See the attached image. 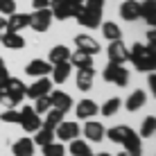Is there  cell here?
Segmentation results:
<instances>
[{"instance_id": "18", "label": "cell", "mask_w": 156, "mask_h": 156, "mask_svg": "<svg viewBox=\"0 0 156 156\" xmlns=\"http://www.w3.org/2000/svg\"><path fill=\"white\" fill-rule=\"evenodd\" d=\"M120 145H125V149L131 152L133 156H140V136H138L133 129H127V133H125V138H122Z\"/></svg>"}, {"instance_id": "42", "label": "cell", "mask_w": 156, "mask_h": 156, "mask_svg": "<svg viewBox=\"0 0 156 156\" xmlns=\"http://www.w3.org/2000/svg\"><path fill=\"white\" fill-rule=\"evenodd\" d=\"M154 39H156V32L149 30V32H147V45H154Z\"/></svg>"}, {"instance_id": "15", "label": "cell", "mask_w": 156, "mask_h": 156, "mask_svg": "<svg viewBox=\"0 0 156 156\" xmlns=\"http://www.w3.org/2000/svg\"><path fill=\"white\" fill-rule=\"evenodd\" d=\"M7 90L9 95L14 98V102H16V106L23 102V98H25V90H27V86H25L20 79H16V77H9V82H7Z\"/></svg>"}, {"instance_id": "20", "label": "cell", "mask_w": 156, "mask_h": 156, "mask_svg": "<svg viewBox=\"0 0 156 156\" xmlns=\"http://www.w3.org/2000/svg\"><path fill=\"white\" fill-rule=\"evenodd\" d=\"M120 16L125 20H138V16H140V2L138 0H125L120 5Z\"/></svg>"}, {"instance_id": "27", "label": "cell", "mask_w": 156, "mask_h": 156, "mask_svg": "<svg viewBox=\"0 0 156 156\" xmlns=\"http://www.w3.org/2000/svg\"><path fill=\"white\" fill-rule=\"evenodd\" d=\"M138 18H145L149 25H154L156 20V0H145L140 2V16Z\"/></svg>"}, {"instance_id": "33", "label": "cell", "mask_w": 156, "mask_h": 156, "mask_svg": "<svg viewBox=\"0 0 156 156\" xmlns=\"http://www.w3.org/2000/svg\"><path fill=\"white\" fill-rule=\"evenodd\" d=\"M43 156H66V147L61 143H48L43 145Z\"/></svg>"}, {"instance_id": "44", "label": "cell", "mask_w": 156, "mask_h": 156, "mask_svg": "<svg viewBox=\"0 0 156 156\" xmlns=\"http://www.w3.org/2000/svg\"><path fill=\"white\" fill-rule=\"evenodd\" d=\"M68 5H84V0H66Z\"/></svg>"}, {"instance_id": "7", "label": "cell", "mask_w": 156, "mask_h": 156, "mask_svg": "<svg viewBox=\"0 0 156 156\" xmlns=\"http://www.w3.org/2000/svg\"><path fill=\"white\" fill-rule=\"evenodd\" d=\"M106 55H109V61H111V63H120V66H122L125 61H129V50H127V45H125L120 39L109 43Z\"/></svg>"}, {"instance_id": "13", "label": "cell", "mask_w": 156, "mask_h": 156, "mask_svg": "<svg viewBox=\"0 0 156 156\" xmlns=\"http://www.w3.org/2000/svg\"><path fill=\"white\" fill-rule=\"evenodd\" d=\"M25 27H30V14H9L7 18V32H16V34H20Z\"/></svg>"}, {"instance_id": "22", "label": "cell", "mask_w": 156, "mask_h": 156, "mask_svg": "<svg viewBox=\"0 0 156 156\" xmlns=\"http://www.w3.org/2000/svg\"><path fill=\"white\" fill-rule=\"evenodd\" d=\"M93 79H95V73H93V68H79V73H77V88L79 90H90V86H93Z\"/></svg>"}, {"instance_id": "4", "label": "cell", "mask_w": 156, "mask_h": 156, "mask_svg": "<svg viewBox=\"0 0 156 156\" xmlns=\"http://www.w3.org/2000/svg\"><path fill=\"white\" fill-rule=\"evenodd\" d=\"M75 18H77V23L82 25V27H90V30H95V27H100V25H102V12H100V9L82 7V12L75 16Z\"/></svg>"}, {"instance_id": "30", "label": "cell", "mask_w": 156, "mask_h": 156, "mask_svg": "<svg viewBox=\"0 0 156 156\" xmlns=\"http://www.w3.org/2000/svg\"><path fill=\"white\" fill-rule=\"evenodd\" d=\"M154 131H156V118L147 115L143 120V125H140V133H138V136H140V138H152Z\"/></svg>"}, {"instance_id": "8", "label": "cell", "mask_w": 156, "mask_h": 156, "mask_svg": "<svg viewBox=\"0 0 156 156\" xmlns=\"http://www.w3.org/2000/svg\"><path fill=\"white\" fill-rule=\"evenodd\" d=\"M50 90H52V79H50V77H39L32 86H27L25 98L34 100V98H41V95H48Z\"/></svg>"}, {"instance_id": "11", "label": "cell", "mask_w": 156, "mask_h": 156, "mask_svg": "<svg viewBox=\"0 0 156 156\" xmlns=\"http://www.w3.org/2000/svg\"><path fill=\"white\" fill-rule=\"evenodd\" d=\"M82 131H84L86 140H90V143H100L102 138H104V125H102V122H95V120H86Z\"/></svg>"}, {"instance_id": "47", "label": "cell", "mask_w": 156, "mask_h": 156, "mask_svg": "<svg viewBox=\"0 0 156 156\" xmlns=\"http://www.w3.org/2000/svg\"><path fill=\"white\" fill-rule=\"evenodd\" d=\"M2 66H5V61H2V59H0V68H2Z\"/></svg>"}, {"instance_id": "39", "label": "cell", "mask_w": 156, "mask_h": 156, "mask_svg": "<svg viewBox=\"0 0 156 156\" xmlns=\"http://www.w3.org/2000/svg\"><path fill=\"white\" fill-rule=\"evenodd\" d=\"M7 82H9V73H7V68H0V90H5L7 88Z\"/></svg>"}, {"instance_id": "28", "label": "cell", "mask_w": 156, "mask_h": 156, "mask_svg": "<svg viewBox=\"0 0 156 156\" xmlns=\"http://www.w3.org/2000/svg\"><path fill=\"white\" fill-rule=\"evenodd\" d=\"M70 154H73V156H93L90 145L86 143V140H79V138L70 140Z\"/></svg>"}, {"instance_id": "24", "label": "cell", "mask_w": 156, "mask_h": 156, "mask_svg": "<svg viewBox=\"0 0 156 156\" xmlns=\"http://www.w3.org/2000/svg\"><path fill=\"white\" fill-rule=\"evenodd\" d=\"M145 102H147V93H145V90H133V93L127 98V111H138V109H143Z\"/></svg>"}, {"instance_id": "26", "label": "cell", "mask_w": 156, "mask_h": 156, "mask_svg": "<svg viewBox=\"0 0 156 156\" xmlns=\"http://www.w3.org/2000/svg\"><path fill=\"white\" fill-rule=\"evenodd\" d=\"M70 59V50H68L66 45H55L50 50V55H48V61L55 66V63H61V61H68Z\"/></svg>"}, {"instance_id": "6", "label": "cell", "mask_w": 156, "mask_h": 156, "mask_svg": "<svg viewBox=\"0 0 156 156\" xmlns=\"http://www.w3.org/2000/svg\"><path fill=\"white\" fill-rule=\"evenodd\" d=\"M55 131H57V138H59V143H70L75 140V138L82 133V127L77 125V122H59V125L55 127Z\"/></svg>"}, {"instance_id": "41", "label": "cell", "mask_w": 156, "mask_h": 156, "mask_svg": "<svg viewBox=\"0 0 156 156\" xmlns=\"http://www.w3.org/2000/svg\"><path fill=\"white\" fill-rule=\"evenodd\" d=\"M32 7L34 9H48L50 7V0H32Z\"/></svg>"}, {"instance_id": "10", "label": "cell", "mask_w": 156, "mask_h": 156, "mask_svg": "<svg viewBox=\"0 0 156 156\" xmlns=\"http://www.w3.org/2000/svg\"><path fill=\"white\" fill-rule=\"evenodd\" d=\"M48 9L52 12V18H57V20L73 18V5H68L66 0H50V7Z\"/></svg>"}, {"instance_id": "29", "label": "cell", "mask_w": 156, "mask_h": 156, "mask_svg": "<svg viewBox=\"0 0 156 156\" xmlns=\"http://www.w3.org/2000/svg\"><path fill=\"white\" fill-rule=\"evenodd\" d=\"M100 27H102V34H104L106 41H118L122 36V32H120V27H118L115 23H102Z\"/></svg>"}, {"instance_id": "46", "label": "cell", "mask_w": 156, "mask_h": 156, "mask_svg": "<svg viewBox=\"0 0 156 156\" xmlns=\"http://www.w3.org/2000/svg\"><path fill=\"white\" fill-rule=\"evenodd\" d=\"M93 156H111L109 152H102V154H93Z\"/></svg>"}, {"instance_id": "31", "label": "cell", "mask_w": 156, "mask_h": 156, "mask_svg": "<svg viewBox=\"0 0 156 156\" xmlns=\"http://www.w3.org/2000/svg\"><path fill=\"white\" fill-rule=\"evenodd\" d=\"M120 106H122V100H120V98H111V100H106L104 104H102V109H100V111H102V115L109 118V115H115Z\"/></svg>"}, {"instance_id": "43", "label": "cell", "mask_w": 156, "mask_h": 156, "mask_svg": "<svg viewBox=\"0 0 156 156\" xmlns=\"http://www.w3.org/2000/svg\"><path fill=\"white\" fill-rule=\"evenodd\" d=\"M2 32H7V18L0 16V34H2Z\"/></svg>"}, {"instance_id": "12", "label": "cell", "mask_w": 156, "mask_h": 156, "mask_svg": "<svg viewBox=\"0 0 156 156\" xmlns=\"http://www.w3.org/2000/svg\"><path fill=\"white\" fill-rule=\"evenodd\" d=\"M25 73L30 77H45V75L52 73V63L50 61H43V59H34L25 66Z\"/></svg>"}, {"instance_id": "17", "label": "cell", "mask_w": 156, "mask_h": 156, "mask_svg": "<svg viewBox=\"0 0 156 156\" xmlns=\"http://www.w3.org/2000/svg\"><path fill=\"white\" fill-rule=\"evenodd\" d=\"M0 43L7 50H20V48H25V39L20 34H16V32H2L0 34Z\"/></svg>"}, {"instance_id": "2", "label": "cell", "mask_w": 156, "mask_h": 156, "mask_svg": "<svg viewBox=\"0 0 156 156\" xmlns=\"http://www.w3.org/2000/svg\"><path fill=\"white\" fill-rule=\"evenodd\" d=\"M102 77H104V82H111V84H118V86H127L129 84V73L125 66H120V63H106L104 73H102Z\"/></svg>"}, {"instance_id": "19", "label": "cell", "mask_w": 156, "mask_h": 156, "mask_svg": "<svg viewBox=\"0 0 156 156\" xmlns=\"http://www.w3.org/2000/svg\"><path fill=\"white\" fill-rule=\"evenodd\" d=\"M70 73H73V66H70V61H61V63H55L52 66V82L55 84H63L68 77H70Z\"/></svg>"}, {"instance_id": "40", "label": "cell", "mask_w": 156, "mask_h": 156, "mask_svg": "<svg viewBox=\"0 0 156 156\" xmlns=\"http://www.w3.org/2000/svg\"><path fill=\"white\" fill-rule=\"evenodd\" d=\"M84 7H90V9H100L102 12V7H104V0H84Z\"/></svg>"}, {"instance_id": "45", "label": "cell", "mask_w": 156, "mask_h": 156, "mask_svg": "<svg viewBox=\"0 0 156 156\" xmlns=\"http://www.w3.org/2000/svg\"><path fill=\"white\" fill-rule=\"evenodd\" d=\"M118 156H133V154H131V152H127V149H125V152H120Z\"/></svg>"}, {"instance_id": "16", "label": "cell", "mask_w": 156, "mask_h": 156, "mask_svg": "<svg viewBox=\"0 0 156 156\" xmlns=\"http://www.w3.org/2000/svg\"><path fill=\"white\" fill-rule=\"evenodd\" d=\"M100 111V106L95 104L93 100H82V102H77V109H75V113H77L79 120H90L95 113Z\"/></svg>"}, {"instance_id": "37", "label": "cell", "mask_w": 156, "mask_h": 156, "mask_svg": "<svg viewBox=\"0 0 156 156\" xmlns=\"http://www.w3.org/2000/svg\"><path fill=\"white\" fill-rule=\"evenodd\" d=\"M16 12V0H0V14L9 16Z\"/></svg>"}, {"instance_id": "14", "label": "cell", "mask_w": 156, "mask_h": 156, "mask_svg": "<svg viewBox=\"0 0 156 156\" xmlns=\"http://www.w3.org/2000/svg\"><path fill=\"white\" fill-rule=\"evenodd\" d=\"M75 45H77V50L86 52V55H98L100 52V43L88 34H77L75 36Z\"/></svg>"}, {"instance_id": "21", "label": "cell", "mask_w": 156, "mask_h": 156, "mask_svg": "<svg viewBox=\"0 0 156 156\" xmlns=\"http://www.w3.org/2000/svg\"><path fill=\"white\" fill-rule=\"evenodd\" d=\"M12 152H14V156H34V143H32V138H18L12 145Z\"/></svg>"}, {"instance_id": "32", "label": "cell", "mask_w": 156, "mask_h": 156, "mask_svg": "<svg viewBox=\"0 0 156 156\" xmlns=\"http://www.w3.org/2000/svg\"><path fill=\"white\" fill-rule=\"evenodd\" d=\"M63 111H59V109H50L48 111V115H45V120H43V125L45 127H50V129H55L59 122H63Z\"/></svg>"}, {"instance_id": "35", "label": "cell", "mask_w": 156, "mask_h": 156, "mask_svg": "<svg viewBox=\"0 0 156 156\" xmlns=\"http://www.w3.org/2000/svg\"><path fill=\"white\" fill-rule=\"evenodd\" d=\"M32 109L36 111V113H48V111L52 109V104H50V98H48V95H41V98H34V106H32Z\"/></svg>"}, {"instance_id": "38", "label": "cell", "mask_w": 156, "mask_h": 156, "mask_svg": "<svg viewBox=\"0 0 156 156\" xmlns=\"http://www.w3.org/2000/svg\"><path fill=\"white\" fill-rule=\"evenodd\" d=\"M0 104H2L5 109H16V102L7 90H0Z\"/></svg>"}, {"instance_id": "5", "label": "cell", "mask_w": 156, "mask_h": 156, "mask_svg": "<svg viewBox=\"0 0 156 156\" xmlns=\"http://www.w3.org/2000/svg\"><path fill=\"white\" fill-rule=\"evenodd\" d=\"M52 23V12L50 9H34V14H30V27L36 32H48Z\"/></svg>"}, {"instance_id": "36", "label": "cell", "mask_w": 156, "mask_h": 156, "mask_svg": "<svg viewBox=\"0 0 156 156\" xmlns=\"http://www.w3.org/2000/svg\"><path fill=\"white\" fill-rule=\"evenodd\" d=\"M0 120L9 122V125H18L20 122V113H18V109H5L2 113H0Z\"/></svg>"}, {"instance_id": "1", "label": "cell", "mask_w": 156, "mask_h": 156, "mask_svg": "<svg viewBox=\"0 0 156 156\" xmlns=\"http://www.w3.org/2000/svg\"><path fill=\"white\" fill-rule=\"evenodd\" d=\"M129 61L133 63L138 73H152L156 68V57H154V45H143V43H136V45L129 50Z\"/></svg>"}, {"instance_id": "3", "label": "cell", "mask_w": 156, "mask_h": 156, "mask_svg": "<svg viewBox=\"0 0 156 156\" xmlns=\"http://www.w3.org/2000/svg\"><path fill=\"white\" fill-rule=\"evenodd\" d=\"M18 113H20V122H18V125L23 127L27 133H34L36 129H39V127L43 125V122H41V118H39V113H36V111L32 109V106H20V111H18Z\"/></svg>"}, {"instance_id": "34", "label": "cell", "mask_w": 156, "mask_h": 156, "mask_svg": "<svg viewBox=\"0 0 156 156\" xmlns=\"http://www.w3.org/2000/svg\"><path fill=\"white\" fill-rule=\"evenodd\" d=\"M127 129H129V127H125V125H118V127H111L109 131H104V136L109 138V140H113V143H122V138H125Z\"/></svg>"}, {"instance_id": "23", "label": "cell", "mask_w": 156, "mask_h": 156, "mask_svg": "<svg viewBox=\"0 0 156 156\" xmlns=\"http://www.w3.org/2000/svg\"><path fill=\"white\" fill-rule=\"evenodd\" d=\"M70 66H75L79 70V68H93V55H86V52L82 50H77L75 55H70Z\"/></svg>"}, {"instance_id": "9", "label": "cell", "mask_w": 156, "mask_h": 156, "mask_svg": "<svg viewBox=\"0 0 156 156\" xmlns=\"http://www.w3.org/2000/svg\"><path fill=\"white\" fill-rule=\"evenodd\" d=\"M48 98H50L52 109H59V111H63V113H68V111L73 109V98H70L68 93H63V90H55V93H48Z\"/></svg>"}, {"instance_id": "25", "label": "cell", "mask_w": 156, "mask_h": 156, "mask_svg": "<svg viewBox=\"0 0 156 156\" xmlns=\"http://www.w3.org/2000/svg\"><path fill=\"white\" fill-rule=\"evenodd\" d=\"M34 133H36V136H34V140H32V143H34V145H41V147L55 140V129H50V127H45V125H41Z\"/></svg>"}]
</instances>
